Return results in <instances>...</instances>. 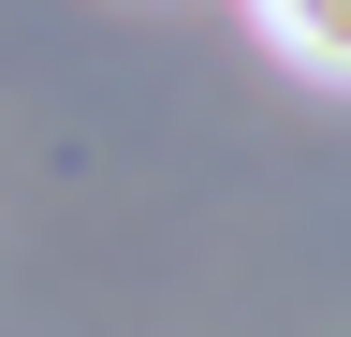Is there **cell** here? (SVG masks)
Here are the masks:
<instances>
[{"instance_id":"obj_1","label":"cell","mask_w":351,"mask_h":337,"mask_svg":"<svg viewBox=\"0 0 351 337\" xmlns=\"http://www.w3.org/2000/svg\"><path fill=\"white\" fill-rule=\"evenodd\" d=\"M263 15V45L307 59V73H351V0H249Z\"/></svg>"}]
</instances>
